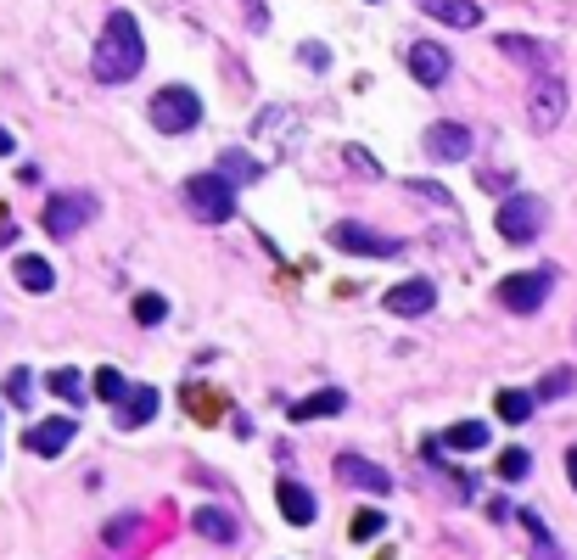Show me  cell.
Segmentation results:
<instances>
[{
  "instance_id": "cell-5",
  "label": "cell",
  "mask_w": 577,
  "mask_h": 560,
  "mask_svg": "<svg viewBox=\"0 0 577 560\" xmlns=\"http://www.w3.org/2000/svg\"><path fill=\"white\" fill-rule=\"evenodd\" d=\"M549 269H527V275H505L499 280V303L510 308V314H533V308H544L549 297Z\"/></svg>"
},
{
  "instance_id": "cell-4",
  "label": "cell",
  "mask_w": 577,
  "mask_h": 560,
  "mask_svg": "<svg viewBox=\"0 0 577 560\" xmlns=\"http://www.w3.org/2000/svg\"><path fill=\"white\" fill-rule=\"evenodd\" d=\"M90 219H96V196H90V191H57L51 202H45V230L62 236V241L79 236Z\"/></svg>"
},
{
  "instance_id": "cell-6",
  "label": "cell",
  "mask_w": 577,
  "mask_h": 560,
  "mask_svg": "<svg viewBox=\"0 0 577 560\" xmlns=\"http://www.w3.org/2000/svg\"><path fill=\"white\" fill-rule=\"evenodd\" d=\"M493 224H499L505 241H533L538 230H544V202H538V196H510Z\"/></svg>"
},
{
  "instance_id": "cell-10",
  "label": "cell",
  "mask_w": 577,
  "mask_h": 560,
  "mask_svg": "<svg viewBox=\"0 0 577 560\" xmlns=\"http://www.w3.org/2000/svg\"><path fill=\"white\" fill-rule=\"evenodd\" d=\"M73 432H79V420L73 415H51V420H40V426H29V454H40V460H57L62 448L73 443Z\"/></svg>"
},
{
  "instance_id": "cell-27",
  "label": "cell",
  "mask_w": 577,
  "mask_h": 560,
  "mask_svg": "<svg viewBox=\"0 0 577 560\" xmlns=\"http://www.w3.org/2000/svg\"><path fill=\"white\" fill-rule=\"evenodd\" d=\"M527 471H533V460H527V448H505V454H499V476H505V482H521Z\"/></svg>"
},
{
  "instance_id": "cell-15",
  "label": "cell",
  "mask_w": 577,
  "mask_h": 560,
  "mask_svg": "<svg viewBox=\"0 0 577 560\" xmlns=\"http://www.w3.org/2000/svg\"><path fill=\"white\" fill-rule=\"evenodd\" d=\"M348 409V392L342 387H325V392H314V398H297L292 404V420H331V415H342Z\"/></svg>"
},
{
  "instance_id": "cell-20",
  "label": "cell",
  "mask_w": 577,
  "mask_h": 560,
  "mask_svg": "<svg viewBox=\"0 0 577 560\" xmlns=\"http://www.w3.org/2000/svg\"><path fill=\"white\" fill-rule=\"evenodd\" d=\"M499 51L516 56V62H533V68H549L555 56H549L544 40H527V34H499Z\"/></svg>"
},
{
  "instance_id": "cell-3",
  "label": "cell",
  "mask_w": 577,
  "mask_h": 560,
  "mask_svg": "<svg viewBox=\"0 0 577 560\" xmlns=\"http://www.w3.org/2000/svg\"><path fill=\"white\" fill-rule=\"evenodd\" d=\"M152 124L163 129V135H185V129L202 124V101L197 90H185V84H163L152 96Z\"/></svg>"
},
{
  "instance_id": "cell-2",
  "label": "cell",
  "mask_w": 577,
  "mask_h": 560,
  "mask_svg": "<svg viewBox=\"0 0 577 560\" xmlns=\"http://www.w3.org/2000/svg\"><path fill=\"white\" fill-rule=\"evenodd\" d=\"M185 208L197 213L202 224H225L236 213V185L219 180V174H191L185 180Z\"/></svg>"
},
{
  "instance_id": "cell-9",
  "label": "cell",
  "mask_w": 577,
  "mask_h": 560,
  "mask_svg": "<svg viewBox=\"0 0 577 560\" xmlns=\"http://www.w3.org/2000/svg\"><path fill=\"white\" fill-rule=\"evenodd\" d=\"M432 303H437V280H398V286H387V297H381V308H387V314H404V320L426 314Z\"/></svg>"
},
{
  "instance_id": "cell-31",
  "label": "cell",
  "mask_w": 577,
  "mask_h": 560,
  "mask_svg": "<svg viewBox=\"0 0 577 560\" xmlns=\"http://www.w3.org/2000/svg\"><path fill=\"white\" fill-rule=\"evenodd\" d=\"M381 521H387L381 510H359V521H353V538H359V544H365V538H376Z\"/></svg>"
},
{
  "instance_id": "cell-12",
  "label": "cell",
  "mask_w": 577,
  "mask_h": 560,
  "mask_svg": "<svg viewBox=\"0 0 577 560\" xmlns=\"http://www.w3.org/2000/svg\"><path fill=\"white\" fill-rule=\"evenodd\" d=\"M449 51H443V45H432V40H421V45H409V73H415V79L421 84H443L449 79Z\"/></svg>"
},
{
  "instance_id": "cell-25",
  "label": "cell",
  "mask_w": 577,
  "mask_h": 560,
  "mask_svg": "<svg viewBox=\"0 0 577 560\" xmlns=\"http://www.w3.org/2000/svg\"><path fill=\"white\" fill-rule=\"evenodd\" d=\"M51 392H57L62 404H85V381L73 376V370H51Z\"/></svg>"
},
{
  "instance_id": "cell-34",
  "label": "cell",
  "mask_w": 577,
  "mask_h": 560,
  "mask_svg": "<svg viewBox=\"0 0 577 560\" xmlns=\"http://www.w3.org/2000/svg\"><path fill=\"white\" fill-rule=\"evenodd\" d=\"M566 482L577 488V448H566Z\"/></svg>"
},
{
  "instance_id": "cell-16",
  "label": "cell",
  "mask_w": 577,
  "mask_h": 560,
  "mask_svg": "<svg viewBox=\"0 0 577 560\" xmlns=\"http://www.w3.org/2000/svg\"><path fill=\"white\" fill-rule=\"evenodd\" d=\"M157 415V387H129L124 392V404H118V426H146V420Z\"/></svg>"
},
{
  "instance_id": "cell-21",
  "label": "cell",
  "mask_w": 577,
  "mask_h": 560,
  "mask_svg": "<svg viewBox=\"0 0 577 560\" xmlns=\"http://www.w3.org/2000/svg\"><path fill=\"white\" fill-rule=\"evenodd\" d=\"M493 409H499V420H510V426H521V420H533L538 398L533 392H521V387H505L499 398H493Z\"/></svg>"
},
{
  "instance_id": "cell-30",
  "label": "cell",
  "mask_w": 577,
  "mask_h": 560,
  "mask_svg": "<svg viewBox=\"0 0 577 560\" xmlns=\"http://www.w3.org/2000/svg\"><path fill=\"white\" fill-rule=\"evenodd\" d=\"M6 398H12L17 409H23V404L34 398V381H29V370H12V376H6Z\"/></svg>"
},
{
  "instance_id": "cell-28",
  "label": "cell",
  "mask_w": 577,
  "mask_h": 560,
  "mask_svg": "<svg viewBox=\"0 0 577 560\" xmlns=\"http://www.w3.org/2000/svg\"><path fill=\"white\" fill-rule=\"evenodd\" d=\"M163 314H169V303H163L157 292H141V297H135V320H141V325H163Z\"/></svg>"
},
{
  "instance_id": "cell-8",
  "label": "cell",
  "mask_w": 577,
  "mask_h": 560,
  "mask_svg": "<svg viewBox=\"0 0 577 560\" xmlns=\"http://www.w3.org/2000/svg\"><path fill=\"white\" fill-rule=\"evenodd\" d=\"M331 247H342V252H365V258H398V252H404V241L376 236L370 224H337V230H331Z\"/></svg>"
},
{
  "instance_id": "cell-24",
  "label": "cell",
  "mask_w": 577,
  "mask_h": 560,
  "mask_svg": "<svg viewBox=\"0 0 577 560\" xmlns=\"http://www.w3.org/2000/svg\"><path fill=\"white\" fill-rule=\"evenodd\" d=\"M521 527H527V538H533V560H566L561 549H555V538H549V527L533 516V510H521Z\"/></svg>"
},
{
  "instance_id": "cell-33",
  "label": "cell",
  "mask_w": 577,
  "mask_h": 560,
  "mask_svg": "<svg viewBox=\"0 0 577 560\" xmlns=\"http://www.w3.org/2000/svg\"><path fill=\"white\" fill-rule=\"evenodd\" d=\"M303 56H309V68H325L331 56H325V45H303Z\"/></svg>"
},
{
  "instance_id": "cell-14",
  "label": "cell",
  "mask_w": 577,
  "mask_h": 560,
  "mask_svg": "<svg viewBox=\"0 0 577 560\" xmlns=\"http://www.w3.org/2000/svg\"><path fill=\"white\" fill-rule=\"evenodd\" d=\"M426 152H432L437 163H460V157H471V129L465 124H437L432 135H426Z\"/></svg>"
},
{
  "instance_id": "cell-22",
  "label": "cell",
  "mask_w": 577,
  "mask_h": 560,
  "mask_svg": "<svg viewBox=\"0 0 577 560\" xmlns=\"http://www.w3.org/2000/svg\"><path fill=\"white\" fill-rule=\"evenodd\" d=\"M17 286H23V292H51V286H57V275H51V264H45V258L23 252V258H17Z\"/></svg>"
},
{
  "instance_id": "cell-1",
  "label": "cell",
  "mask_w": 577,
  "mask_h": 560,
  "mask_svg": "<svg viewBox=\"0 0 577 560\" xmlns=\"http://www.w3.org/2000/svg\"><path fill=\"white\" fill-rule=\"evenodd\" d=\"M146 62V45H141V23L129 12H113L107 17V28H101L96 40V56H90V73H96L101 84H124L135 79Z\"/></svg>"
},
{
  "instance_id": "cell-11",
  "label": "cell",
  "mask_w": 577,
  "mask_h": 560,
  "mask_svg": "<svg viewBox=\"0 0 577 560\" xmlns=\"http://www.w3.org/2000/svg\"><path fill=\"white\" fill-rule=\"evenodd\" d=\"M337 482L342 488H365V493H393V476L376 460H365V454H337Z\"/></svg>"
},
{
  "instance_id": "cell-26",
  "label": "cell",
  "mask_w": 577,
  "mask_h": 560,
  "mask_svg": "<svg viewBox=\"0 0 577 560\" xmlns=\"http://www.w3.org/2000/svg\"><path fill=\"white\" fill-rule=\"evenodd\" d=\"M572 370H549V376L544 381H538V392H533V398H538V404H549V398H566V392H572Z\"/></svg>"
},
{
  "instance_id": "cell-35",
  "label": "cell",
  "mask_w": 577,
  "mask_h": 560,
  "mask_svg": "<svg viewBox=\"0 0 577 560\" xmlns=\"http://www.w3.org/2000/svg\"><path fill=\"white\" fill-rule=\"evenodd\" d=\"M0 157H12V135L6 129H0Z\"/></svg>"
},
{
  "instance_id": "cell-18",
  "label": "cell",
  "mask_w": 577,
  "mask_h": 560,
  "mask_svg": "<svg viewBox=\"0 0 577 560\" xmlns=\"http://www.w3.org/2000/svg\"><path fill=\"white\" fill-rule=\"evenodd\" d=\"M421 6L437 17V23H449V28H477V23H482V6H477V0H421Z\"/></svg>"
},
{
  "instance_id": "cell-7",
  "label": "cell",
  "mask_w": 577,
  "mask_h": 560,
  "mask_svg": "<svg viewBox=\"0 0 577 560\" xmlns=\"http://www.w3.org/2000/svg\"><path fill=\"white\" fill-rule=\"evenodd\" d=\"M566 112V84L555 79V73H544V79L533 84V96H527V124L538 129V135H549V129L561 124Z\"/></svg>"
},
{
  "instance_id": "cell-17",
  "label": "cell",
  "mask_w": 577,
  "mask_h": 560,
  "mask_svg": "<svg viewBox=\"0 0 577 560\" xmlns=\"http://www.w3.org/2000/svg\"><path fill=\"white\" fill-rule=\"evenodd\" d=\"M197 532L208 544H236V516H230L225 504H202L197 510Z\"/></svg>"
},
{
  "instance_id": "cell-29",
  "label": "cell",
  "mask_w": 577,
  "mask_h": 560,
  "mask_svg": "<svg viewBox=\"0 0 577 560\" xmlns=\"http://www.w3.org/2000/svg\"><path fill=\"white\" fill-rule=\"evenodd\" d=\"M124 376L118 370H96V398H107V404H124Z\"/></svg>"
},
{
  "instance_id": "cell-23",
  "label": "cell",
  "mask_w": 577,
  "mask_h": 560,
  "mask_svg": "<svg viewBox=\"0 0 577 560\" xmlns=\"http://www.w3.org/2000/svg\"><path fill=\"white\" fill-rule=\"evenodd\" d=\"M443 448L477 454V448H488V426H482V420H460V426H449V432H443Z\"/></svg>"
},
{
  "instance_id": "cell-19",
  "label": "cell",
  "mask_w": 577,
  "mask_h": 560,
  "mask_svg": "<svg viewBox=\"0 0 577 560\" xmlns=\"http://www.w3.org/2000/svg\"><path fill=\"white\" fill-rule=\"evenodd\" d=\"M213 174H219V180H230V185H253L258 174H264V163H258V157H247V152H236V146H230V152L219 157V168H213Z\"/></svg>"
},
{
  "instance_id": "cell-13",
  "label": "cell",
  "mask_w": 577,
  "mask_h": 560,
  "mask_svg": "<svg viewBox=\"0 0 577 560\" xmlns=\"http://www.w3.org/2000/svg\"><path fill=\"white\" fill-rule=\"evenodd\" d=\"M275 499H281V516L292 521V527H309V521L320 516V504H314V493L303 488V482H292V476H281V488H275Z\"/></svg>"
},
{
  "instance_id": "cell-32",
  "label": "cell",
  "mask_w": 577,
  "mask_h": 560,
  "mask_svg": "<svg viewBox=\"0 0 577 560\" xmlns=\"http://www.w3.org/2000/svg\"><path fill=\"white\" fill-rule=\"evenodd\" d=\"M185 404L197 409V420H213V398L202 387H185Z\"/></svg>"
}]
</instances>
